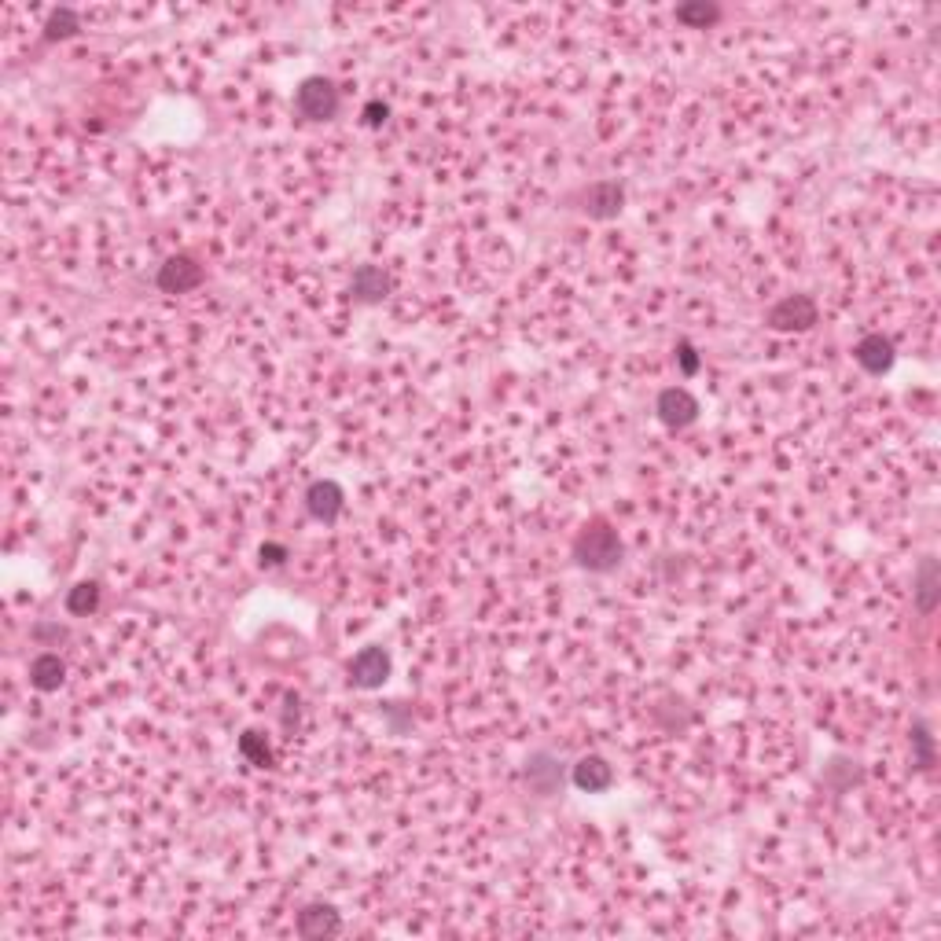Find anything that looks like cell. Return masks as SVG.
Here are the masks:
<instances>
[{"label": "cell", "mask_w": 941, "mask_h": 941, "mask_svg": "<svg viewBox=\"0 0 941 941\" xmlns=\"http://www.w3.org/2000/svg\"><path fill=\"white\" fill-rule=\"evenodd\" d=\"M622 556H625L622 537H618V530H614L611 522L592 519L589 526L574 537V559H578V567L592 570V574H611V570H618Z\"/></svg>", "instance_id": "1"}, {"label": "cell", "mask_w": 941, "mask_h": 941, "mask_svg": "<svg viewBox=\"0 0 941 941\" xmlns=\"http://www.w3.org/2000/svg\"><path fill=\"white\" fill-rule=\"evenodd\" d=\"M295 107L309 122H331L339 114V89L328 78H306L295 92Z\"/></svg>", "instance_id": "2"}, {"label": "cell", "mask_w": 941, "mask_h": 941, "mask_svg": "<svg viewBox=\"0 0 941 941\" xmlns=\"http://www.w3.org/2000/svg\"><path fill=\"white\" fill-rule=\"evenodd\" d=\"M817 302L809 295H787L783 302H776V306L765 313V324H769L772 331H809L813 324H817Z\"/></svg>", "instance_id": "3"}, {"label": "cell", "mask_w": 941, "mask_h": 941, "mask_svg": "<svg viewBox=\"0 0 941 941\" xmlns=\"http://www.w3.org/2000/svg\"><path fill=\"white\" fill-rule=\"evenodd\" d=\"M563 780H567V765L556 754H548V750L530 754V761H526V783H530L533 794L552 798V794L563 791Z\"/></svg>", "instance_id": "4"}, {"label": "cell", "mask_w": 941, "mask_h": 941, "mask_svg": "<svg viewBox=\"0 0 941 941\" xmlns=\"http://www.w3.org/2000/svg\"><path fill=\"white\" fill-rule=\"evenodd\" d=\"M655 412L658 420L666 423V427H673V431H684V427H692L695 420H699V401H695L684 386H669V390H662L655 401Z\"/></svg>", "instance_id": "5"}, {"label": "cell", "mask_w": 941, "mask_h": 941, "mask_svg": "<svg viewBox=\"0 0 941 941\" xmlns=\"http://www.w3.org/2000/svg\"><path fill=\"white\" fill-rule=\"evenodd\" d=\"M199 284H203V265L192 254H173L159 269V287L166 295H188Z\"/></svg>", "instance_id": "6"}, {"label": "cell", "mask_w": 941, "mask_h": 941, "mask_svg": "<svg viewBox=\"0 0 941 941\" xmlns=\"http://www.w3.org/2000/svg\"><path fill=\"white\" fill-rule=\"evenodd\" d=\"M342 504H346V493H342V486L331 482V478H317V482L306 489V511L317 522H324V526H331V522L339 519Z\"/></svg>", "instance_id": "7"}, {"label": "cell", "mask_w": 941, "mask_h": 941, "mask_svg": "<svg viewBox=\"0 0 941 941\" xmlns=\"http://www.w3.org/2000/svg\"><path fill=\"white\" fill-rule=\"evenodd\" d=\"M386 677H390V655H386L383 647H364V651H357V655H353L350 681L357 684V688L372 692V688H379Z\"/></svg>", "instance_id": "8"}, {"label": "cell", "mask_w": 941, "mask_h": 941, "mask_svg": "<svg viewBox=\"0 0 941 941\" xmlns=\"http://www.w3.org/2000/svg\"><path fill=\"white\" fill-rule=\"evenodd\" d=\"M581 210L592 217V221H611V217L622 214V203H625V188L618 181H596L592 188H585V195H581Z\"/></svg>", "instance_id": "9"}, {"label": "cell", "mask_w": 941, "mask_h": 941, "mask_svg": "<svg viewBox=\"0 0 941 941\" xmlns=\"http://www.w3.org/2000/svg\"><path fill=\"white\" fill-rule=\"evenodd\" d=\"M853 357H857V364H861L868 375H883L894 368V342L886 339L883 331H872V335H864L857 346H853Z\"/></svg>", "instance_id": "10"}, {"label": "cell", "mask_w": 941, "mask_h": 941, "mask_svg": "<svg viewBox=\"0 0 941 941\" xmlns=\"http://www.w3.org/2000/svg\"><path fill=\"white\" fill-rule=\"evenodd\" d=\"M298 934L302 938H309V941H317V938H335L342 930V919H339V912L331 905H306L302 912H298Z\"/></svg>", "instance_id": "11"}, {"label": "cell", "mask_w": 941, "mask_h": 941, "mask_svg": "<svg viewBox=\"0 0 941 941\" xmlns=\"http://www.w3.org/2000/svg\"><path fill=\"white\" fill-rule=\"evenodd\" d=\"M570 780H574V787L578 791H607L614 783V769L611 761L600 758V754H585V758H578V765H574V772H570Z\"/></svg>", "instance_id": "12"}, {"label": "cell", "mask_w": 941, "mask_h": 941, "mask_svg": "<svg viewBox=\"0 0 941 941\" xmlns=\"http://www.w3.org/2000/svg\"><path fill=\"white\" fill-rule=\"evenodd\" d=\"M63 681H67V662L56 651H41L30 662V684H34L37 692H56Z\"/></svg>", "instance_id": "13"}, {"label": "cell", "mask_w": 941, "mask_h": 941, "mask_svg": "<svg viewBox=\"0 0 941 941\" xmlns=\"http://www.w3.org/2000/svg\"><path fill=\"white\" fill-rule=\"evenodd\" d=\"M353 295H357V302H383L386 295H390V276L379 269V265H361L357 273H353Z\"/></svg>", "instance_id": "14"}, {"label": "cell", "mask_w": 941, "mask_h": 941, "mask_svg": "<svg viewBox=\"0 0 941 941\" xmlns=\"http://www.w3.org/2000/svg\"><path fill=\"white\" fill-rule=\"evenodd\" d=\"M938 559H923L919 563V574H916V607L923 614H930L934 607H938Z\"/></svg>", "instance_id": "15"}, {"label": "cell", "mask_w": 941, "mask_h": 941, "mask_svg": "<svg viewBox=\"0 0 941 941\" xmlns=\"http://www.w3.org/2000/svg\"><path fill=\"white\" fill-rule=\"evenodd\" d=\"M239 754H243L250 765H258V769H269V765H273V747H269V739L261 736V732H243V736H239Z\"/></svg>", "instance_id": "16"}, {"label": "cell", "mask_w": 941, "mask_h": 941, "mask_svg": "<svg viewBox=\"0 0 941 941\" xmlns=\"http://www.w3.org/2000/svg\"><path fill=\"white\" fill-rule=\"evenodd\" d=\"M100 607V585L96 581H81V585H74V589L67 592V611L70 614H92Z\"/></svg>", "instance_id": "17"}, {"label": "cell", "mask_w": 941, "mask_h": 941, "mask_svg": "<svg viewBox=\"0 0 941 941\" xmlns=\"http://www.w3.org/2000/svg\"><path fill=\"white\" fill-rule=\"evenodd\" d=\"M717 19H721V8H717V4H706V0H699V4H681V8H677V23H684V26L706 30V26H714Z\"/></svg>", "instance_id": "18"}, {"label": "cell", "mask_w": 941, "mask_h": 941, "mask_svg": "<svg viewBox=\"0 0 941 941\" xmlns=\"http://www.w3.org/2000/svg\"><path fill=\"white\" fill-rule=\"evenodd\" d=\"M78 30H81V19H78V12H70V8H56V12L48 15V23H45V37H48V41L74 37Z\"/></svg>", "instance_id": "19"}, {"label": "cell", "mask_w": 941, "mask_h": 941, "mask_svg": "<svg viewBox=\"0 0 941 941\" xmlns=\"http://www.w3.org/2000/svg\"><path fill=\"white\" fill-rule=\"evenodd\" d=\"M912 747H916V765L919 769H930L934 765V739H930L927 725L923 721H916L912 725Z\"/></svg>", "instance_id": "20"}, {"label": "cell", "mask_w": 941, "mask_h": 941, "mask_svg": "<svg viewBox=\"0 0 941 941\" xmlns=\"http://www.w3.org/2000/svg\"><path fill=\"white\" fill-rule=\"evenodd\" d=\"M677 364H681L684 375H695L699 372V353H695L692 342H677Z\"/></svg>", "instance_id": "21"}, {"label": "cell", "mask_w": 941, "mask_h": 941, "mask_svg": "<svg viewBox=\"0 0 941 941\" xmlns=\"http://www.w3.org/2000/svg\"><path fill=\"white\" fill-rule=\"evenodd\" d=\"M261 567H280L287 559V548L284 545H261Z\"/></svg>", "instance_id": "22"}, {"label": "cell", "mask_w": 941, "mask_h": 941, "mask_svg": "<svg viewBox=\"0 0 941 941\" xmlns=\"http://www.w3.org/2000/svg\"><path fill=\"white\" fill-rule=\"evenodd\" d=\"M386 114H390V107H386V103H379V100H372L368 107H364V122H368V125H383Z\"/></svg>", "instance_id": "23"}, {"label": "cell", "mask_w": 941, "mask_h": 941, "mask_svg": "<svg viewBox=\"0 0 941 941\" xmlns=\"http://www.w3.org/2000/svg\"><path fill=\"white\" fill-rule=\"evenodd\" d=\"M34 636L37 640H45V636H52V640H67V629H59V625H37Z\"/></svg>", "instance_id": "24"}]
</instances>
